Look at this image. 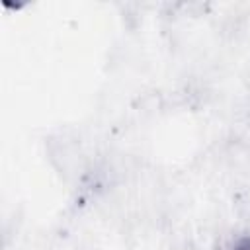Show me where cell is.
<instances>
[{
	"instance_id": "cell-1",
	"label": "cell",
	"mask_w": 250,
	"mask_h": 250,
	"mask_svg": "<svg viewBox=\"0 0 250 250\" xmlns=\"http://www.w3.org/2000/svg\"><path fill=\"white\" fill-rule=\"evenodd\" d=\"M217 250H250V227L229 232Z\"/></svg>"
}]
</instances>
